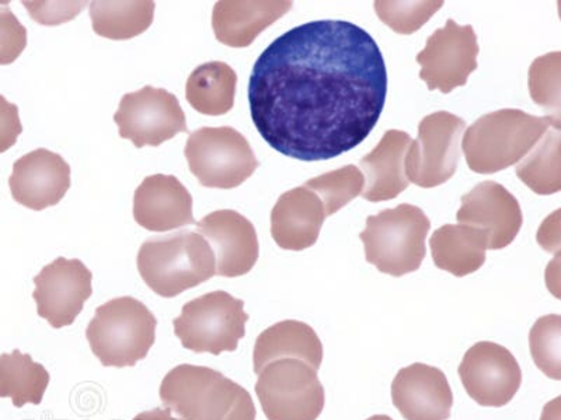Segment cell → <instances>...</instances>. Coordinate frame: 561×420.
I'll return each mask as SVG.
<instances>
[{"label":"cell","mask_w":561,"mask_h":420,"mask_svg":"<svg viewBox=\"0 0 561 420\" xmlns=\"http://www.w3.org/2000/svg\"><path fill=\"white\" fill-rule=\"evenodd\" d=\"M386 94L377 42L344 20H318L280 35L260 55L249 82L259 133L300 162L357 148L378 124Z\"/></svg>","instance_id":"obj_1"},{"label":"cell","mask_w":561,"mask_h":420,"mask_svg":"<svg viewBox=\"0 0 561 420\" xmlns=\"http://www.w3.org/2000/svg\"><path fill=\"white\" fill-rule=\"evenodd\" d=\"M549 128L560 129V119L513 108L485 114L465 131L466 163L479 174L503 172L528 156Z\"/></svg>","instance_id":"obj_2"},{"label":"cell","mask_w":561,"mask_h":420,"mask_svg":"<svg viewBox=\"0 0 561 420\" xmlns=\"http://www.w3.org/2000/svg\"><path fill=\"white\" fill-rule=\"evenodd\" d=\"M137 265L147 287L164 299L179 296L217 275L207 240L187 230L148 238L140 245Z\"/></svg>","instance_id":"obj_3"},{"label":"cell","mask_w":561,"mask_h":420,"mask_svg":"<svg viewBox=\"0 0 561 420\" xmlns=\"http://www.w3.org/2000/svg\"><path fill=\"white\" fill-rule=\"evenodd\" d=\"M157 317L142 302L117 298L96 308L87 338L104 368H134L157 341Z\"/></svg>","instance_id":"obj_4"},{"label":"cell","mask_w":561,"mask_h":420,"mask_svg":"<svg viewBox=\"0 0 561 420\" xmlns=\"http://www.w3.org/2000/svg\"><path fill=\"white\" fill-rule=\"evenodd\" d=\"M431 222L414 205L403 203L367 219L359 234L367 261L379 272L400 278L419 271L425 258Z\"/></svg>","instance_id":"obj_5"},{"label":"cell","mask_w":561,"mask_h":420,"mask_svg":"<svg viewBox=\"0 0 561 420\" xmlns=\"http://www.w3.org/2000/svg\"><path fill=\"white\" fill-rule=\"evenodd\" d=\"M249 318L243 300L217 290L185 303L173 327L183 348L219 357L238 349Z\"/></svg>","instance_id":"obj_6"},{"label":"cell","mask_w":561,"mask_h":420,"mask_svg":"<svg viewBox=\"0 0 561 420\" xmlns=\"http://www.w3.org/2000/svg\"><path fill=\"white\" fill-rule=\"evenodd\" d=\"M184 156L190 172L207 188H237L260 166L249 140L230 127H205L193 132Z\"/></svg>","instance_id":"obj_7"},{"label":"cell","mask_w":561,"mask_h":420,"mask_svg":"<svg viewBox=\"0 0 561 420\" xmlns=\"http://www.w3.org/2000/svg\"><path fill=\"white\" fill-rule=\"evenodd\" d=\"M255 394L268 420H316L324 409L318 372L298 359L267 364L259 373Z\"/></svg>","instance_id":"obj_8"},{"label":"cell","mask_w":561,"mask_h":420,"mask_svg":"<svg viewBox=\"0 0 561 420\" xmlns=\"http://www.w3.org/2000/svg\"><path fill=\"white\" fill-rule=\"evenodd\" d=\"M242 389L217 370L180 364L162 380L159 397L179 420H225Z\"/></svg>","instance_id":"obj_9"},{"label":"cell","mask_w":561,"mask_h":420,"mask_svg":"<svg viewBox=\"0 0 561 420\" xmlns=\"http://www.w3.org/2000/svg\"><path fill=\"white\" fill-rule=\"evenodd\" d=\"M465 131L463 119L447 112L423 118L419 138L412 140L405 154L409 183L421 188H435L449 182L458 168Z\"/></svg>","instance_id":"obj_10"},{"label":"cell","mask_w":561,"mask_h":420,"mask_svg":"<svg viewBox=\"0 0 561 420\" xmlns=\"http://www.w3.org/2000/svg\"><path fill=\"white\" fill-rule=\"evenodd\" d=\"M119 137L131 140L135 148L153 147L187 133L185 114L179 98L164 89L145 86L127 93L114 115Z\"/></svg>","instance_id":"obj_11"},{"label":"cell","mask_w":561,"mask_h":420,"mask_svg":"<svg viewBox=\"0 0 561 420\" xmlns=\"http://www.w3.org/2000/svg\"><path fill=\"white\" fill-rule=\"evenodd\" d=\"M479 43L472 26H459L448 20L428 38L425 48L417 55L421 65L420 79L428 90L448 94L465 86L470 73L478 69Z\"/></svg>","instance_id":"obj_12"},{"label":"cell","mask_w":561,"mask_h":420,"mask_svg":"<svg viewBox=\"0 0 561 420\" xmlns=\"http://www.w3.org/2000/svg\"><path fill=\"white\" fill-rule=\"evenodd\" d=\"M459 377L473 401L485 408H503L518 393L523 370L507 348L483 341L465 353Z\"/></svg>","instance_id":"obj_13"},{"label":"cell","mask_w":561,"mask_h":420,"mask_svg":"<svg viewBox=\"0 0 561 420\" xmlns=\"http://www.w3.org/2000/svg\"><path fill=\"white\" fill-rule=\"evenodd\" d=\"M93 275L80 259L59 257L34 278L39 317L55 329L69 327L93 293Z\"/></svg>","instance_id":"obj_14"},{"label":"cell","mask_w":561,"mask_h":420,"mask_svg":"<svg viewBox=\"0 0 561 420\" xmlns=\"http://www.w3.org/2000/svg\"><path fill=\"white\" fill-rule=\"evenodd\" d=\"M197 226L213 248L218 277L239 278L252 271L260 247L257 233L248 218L237 210H217Z\"/></svg>","instance_id":"obj_15"},{"label":"cell","mask_w":561,"mask_h":420,"mask_svg":"<svg viewBox=\"0 0 561 420\" xmlns=\"http://www.w3.org/2000/svg\"><path fill=\"white\" fill-rule=\"evenodd\" d=\"M458 223L489 233V249L508 247L523 228V210L514 195L494 182L476 185L462 198Z\"/></svg>","instance_id":"obj_16"},{"label":"cell","mask_w":561,"mask_h":420,"mask_svg":"<svg viewBox=\"0 0 561 420\" xmlns=\"http://www.w3.org/2000/svg\"><path fill=\"white\" fill-rule=\"evenodd\" d=\"M14 201L32 210H44L62 201L70 188V166L47 149L33 150L13 164L9 178Z\"/></svg>","instance_id":"obj_17"},{"label":"cell","mask_w":561,"mask_h":420,"mask_svg":"<svg viewBox=\"0 0 561 420\" xmlns=\"http://www.w3.org/2000/svg\"><path fill=\"white\" fill-rule=\"evenodd\" d=\"M392 401L405 420H448L454 394L443 370L414 363L396 374Z\"/></svg>","instance_id":"obj_18"},{"label":"cell","mask_w":561,"mask_h":420,"mask_svg":"<svg viewBox=\"0 0 561 420\" xmlns=\"http://www.w3.org/2000/svg\"><path fill=\"white\" fill-rule=\"evenodd\" d=\"M134 219L149 232L197 224L193 214V197L174 175L154 174L145 178L134 195Z\"/></svg>","instance_id":"obj_19"},{"label":"cell","mask_w":561,"mask_h":420,"mask_svg":"<svg viewBox=\"0 0 561 420\" xmlns=\"http://www.w3.org/2000/svg\"><path fill=\"white\" fill-rule=\"evenodd\" d=\"M325 213L318 195L298 187L280 195L272 212V236L278 247L304 252L318 242Z\"/></svg>","instance_id":"obj_20"},{"label":"cell","mask_w":561,"mask_h":420,"mask_svg":"<svg viewBox=\"0 0 561 420\" xmlns=\"http://www.w3.org/2000/svg\"><path fill=\"white\" fill-rule=\"evenodd\" d=\"M293 7V2L284 0H222L215 4L213 12L215 37L228 47H249L265 28L285 16Z\"/></svg>","instance_id":"obj_21"},{"label":"cell","mask_w":561,"mask_h":420,"mask_svg":"<svg viewBox=\"0 0 561 420\" xmlns=\"http://www.w3.org/2000/svg\"><path fill=\"white\" fill-rule=\"evenodd\" d=\"M412 140L409 133L390 129L378 147L360 160L359 166L367 179L363 197L367 201H390L409 188L405 154Z\"/></svg>","instance_id":"obj_22"},{"label":"cell","mask_w":561,"mask_h":420,"mask_svg":"<svg viewBox=\"0 0 561 420\" xmlns=\"http://www.w3.org/2000/svg\"><path fill=\"white\" fill-rule=\"evenodd\" d=\"M279 359H298L319 372L323 363V343L310 325L285 319L259 335L253 350L254 373Z\"/></svg>","instance_id":"obj_23"},{"label":"cell","mask_w":561,"mask_h":420,"mask_svg":"<svg viewBox=\"0 0 561 420\" xmlns=\"http://www.w3.org/2000/svg\"><path fill=\"white\" fill-rule=\"evenodd\" d=\"M430 248L435 267L456 278L468 277L485 262L489 233L468 224H445L431 236Z\"/></svg>","instance_id":"obj_24"},{"label":"cell","mask_w":561,"mask_h":420,"mask_svg":"<svg viewBox=\"0 0 561 420\" xmlns=\"http://www.w3.org/2000/svg\"><path fill=\"white\" fill-rule=\"evenodd\" d=\"M237 84L238 74L228 63H204L190 74L185 97L195 112L219 117L233 108Z\"/></svg>","instance_id":"obj_25"},{"label":"cell","mask_w":561,"mask_h":420,"mask_svg":"<svg viewBox=\"0 0 561 420\" xmlns=\"http://www.w3.org/2000/svg\"><path fill=\"white\" fill-rule=\"evenodd\" d=\"M49 385V373L27 353L14 349L0 354V398H10L14 407L39 405Z\"/></svg>","instance_id":"obj_26"},{"label":"cell","mask_w":561,"mask_h":420,"mask_svg":"<svg viewBox=\"0 0 561 420\" xmlns=\"http://www.w3.org/2000/svg\"><path fill=\"white\" fill-rule=\"evenodd\" d=\"M154 2H99L90 3V19L93 32L100 37L123 42L147 32L154 18Z\"/></svg>","instance_id":"obj_27"},{"label":"cell","mask_w":561,"mask_h":420,"mask_svg":"<svg viewBox=\"0 0 561 420\" xmlns=\"http://www.w3.org/2000/svg\"><path fill=\"white\" fill-rule=\"evenodd\" d=\"M560 140V129H550L518 164V178L535 194L550 195L561 189Z\"/></svg>","instance_id":"obj_28"},{"label":"cell","mask_w":561,"mask_h":420,"mask_svg":"<svg viewBox=\"0 0 561 420\" xmlns=\"http://www.w3.org/2000/svg\"><path fill=\"white\" fill-rule=\"evenodd\" d=\"M365 178L357 166H345L309 179L305 187L318 195L325 218L332 217L364 191Z\"/></svg>","instance_id":"obj_29"},{"label":"cell","mask_w":561,"mask_h":420,"mask_svg":"<svg viewBox=\"0 0 561 420\" xmlns=\"http://www.w3.org/2000/svg\"><path fill=\"white\" fill-rule=\"evenodd\" d=\"M529 348L536 366L549 378L561 380V317H540L529 332Z\"/></svg>","instance_id":"obj_30"},{"label":"cell","mask_w":561,"mask_h":420,"mask_svg":"<svg viewBox=\"0 0 561 420\" xmlns=\"http://www.w3.org/2000/svg\"><path fill=\"white\" fill-rule=\"evenodd\" d=\"M529 93L534 102L550 117L560 119L561 54H546L535 59L529 69Z\"/></svg>","instance_id":"obj_31"},{"label":"cell","mask_w":561,"mask_h":420,"mask_svg":"<svg viewBox=\"0 0 561 420\" xmlns=\"http://www.w3.org/2000/svg\"><path fill=\"white\" fill-rule=\"evenodd\" d=\"M444 2H396V0H378L375 2V12H377L380 22L393 30L394 33L410 35L419 32L425 23L428 22Z\"/></svg>","instance_id":"obj_32"},{"label":"cell","mask_w":561,"mask_h":420,"mask_svg":"<svg viewBox=\"0 0 561 420\" xmlns=\"http://www.w3.org/2000/svg\"><path fill=\"white\" fill-rule=\"evenodd\" d=\"M27 47V30L12 9L0 7V67L16 61Z\"/></svg>","instance_id":"obj_33"},{"label":"cell","mask_w":561,"mask_h":420,"mask_svg":"<svg viewBox=\"0 0 561 420\" xmlns=\"http://www.w3.org/2000/svg\"><path fill=\"white\" fill-rule=\"evenodd\" d=\"M30 16L43 26H58L77 19L88 2H23Z\"/></svg>","instance_id":"obj_34"},{"label":"cell","mask_w":561,"mask_h":420,"mask_svg":"<svg viewBox=\"0 0 561 420\" xmlns=\"http://www.w3.org/2000/svg\"><path fill=\"white\" fill-rule=\"evenodd\" d=\"M22 132L23 125L20 122L18 105L0 96V153L13 148Z\"/></svg>","instance_id":"obj_35"},{"label":"cell","mask_w":561,"mask_h":420,"mask_svg":"<svg viewBox=\"0 0 561 420\" xmlns=\"http://www.w3.org/2000/svg\"><path fill=\"white\" fill-rule=\"evenodd\" d=\"M538 243L549 253H560V210L545 220L538 232Z\"/></svg>","instance_id":"obj_36"},{"label":"cell","mask_w":561,"mask_h":420,"mask_svg":"<svg viewBox=\"0 0 561 420\" xmlns=\"http://www.w3.org/2000/svg\"><path fill=\"white\" fill-rule=\"evenodd\" d=\"M255 415L257 412H255L252 395L243 388L239 394L237 404L233 405L232 411L225 420H255Z\"/></svg>","instance_id":"obj_37"},{"label":"cell","mask_w":561,"mask_h":420,"mask_svg":"<svg viewBox=\"0 0 561 420\" xmlns=\"http://www.w3.org/2000/svg\"><path fill=\"white\" fill-rule=\"evenodd\" d=\"M134 420H179L175 419L172 415V409L170 408H157L152 409V411H147L137 415Z\"/></svg>","instance_id":"obj_38"},{"label":"cell","mask_w":561,"mask_h":420,"mask_svg":"<svg viewBox=\"0 0 561 420\" xmlns=\"http://www.w3.org/2000/svg\"><path fill=\"white\" fill-rule=\"evenodd\" d=\"M560 398L558 397L553 402L546 405L542 420H560Z\"/></svg>","instance_id":"obj_39"},{"label":"cell","mask_w":561,"mask_h":420,"mask_svg":"<svg viewBox=\"0 0 561 420\" xmlns=\"http://www.w3.org/2000/svg\"><path fill=\"white\" fill-rule=\"evenodd\" d=\"M367 420H393V419L388 417V415H374V417H370Z\"/></svg>","instance_id":"obj_40"}]
</instances>
